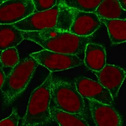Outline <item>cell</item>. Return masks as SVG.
Here are the masks:
<instances>
[{
    "mask_svg": "<svg viewBox=\"0 0 126 126\" xmlns=\"http://www.w3.org/2000/svg\"><path fill=\"white\" fill-rule=\"evenodd\" d=\"M53 76L50 73L43 83L32 92L26 113L22 119V126H43L52 121L50 103Z\"/></svg>",
    "mask_w": 126,
    "mask_h": 126,
    "instance_id": "1",
    "label": "cell"
},
{
    "mask_svg": "<svg viewBox=\"0 0 126 126\" xmlns=\"http://www.w3.org/2000/svg\"><path fill=\"white\" fill-rule=\"evenodd\" d=\"M39 64L32 57L20 61L6 76L1 90L4 106L8 107L27 89Z\"/></svg>",
    "mask_w": 126,
    "mask_h": 126,
    "instance_id": "2",
    "label": "cell"
},
{
    "mask_svg": "<svg viewBox=\"0 0 126 126\" xmlns=\"http://www.w3.org/2000/svg\"><path fill=\"white\" fill-rule=\"evenodd\" d=\"M51 100L55 107L71 114L85 113L84 98L79 93L74 82L52 77Z\"/></svg>",
    "mask_w": 126,
    "mask_h": 126,
    "instance_id": "3",
    "label": "cell"
},
{
    "mask_svg": "<svg viewBox=\"0 0 126 126\" xmlns=\"http://www.w3.org/2000/svg\"><path fill=\"white\" fill-rule=\"evenodd\" d=\"M92 39L91 36H79L69 31H62L58 34L45 39L33 38V42L44 49L62 54L83 55L86 47Z\"/></svg>",
    "mask_w": 126,
    "mask_h": 126,
    "instance_id": "4",
    "label": "cell"
},
{
    "mask_svg": "<svg viewBox=\"0 0 126 126\" xmlns=\"http://www.w3.org/2000/svg\"><path fill=\"white\" fill-rule=\"evenodd\" d=\"M30 56L34 58L39 64L52 73L73 68L83 63L82 59L77 55L62 54L46 49L31 53Z\"/></svg>",
    "mask_w": 126,
    "mask_h": 126,
    "instance_id": "5",
    "label": "cell"
},
{
    "mask_svg": "<svg viewBox=\"0 0 126 126\" xmlns=\"http://www.w3.org/2000/svg\"><path fill=\"white\" fill-rule=\"evenodd\" d=\"M59 11L58 4L48 10L33 13L22 21L14 24L23 32H39L56 27Z\"/></svg>",
    "mask_w": 126,
    "mask_h": 126,
    "instance_id": "6",
    "label": "cell"
},
{
    "mask_svg": "<svg viewBox=\"0 0 126 126\" xmlns=\"http://www.w3.org/2000/svg\"><path fill=\"white\" fill-rule=\"evenodd\" d=\"M35 10L32 0H7L0 4V24H15Z\"/></svg>",
    "mask_w": 126,
    "mask_h": 126,
    "instance_id": "7",
    "label": "cell"
},
{
    "mask_svg": "<svg viewBox=\"0 0 126 126\" xmlns=\"http://www.w3.org/2000/svg\"><path fill=\"white\" fill-rule=\"evenodd\" d=\"M79 93L83 98L112 105L114 99L109 91L98 82L85 77L75 79L74 81Z\"/></svg>",
    "mask_w": 126,
    "mask_h": 126,
    "instance_id": "8",
    "label": "cell"
},
{
    "mask_svg": "<svg viewBox=\"0 0 126 126\" xmlns=\"http://www.w3.org/2000/svg\"><path fill=\"white\" fill-rule=\"evenodd\" d=\"M98 82L107 89L113 99L118 96L126 77V72L120 67L106 64L101 70L93 72Z\"/></svg>",
    "mask_w": 126,
    "mask_h": 126,
    "instance_id": "9",
    "label": "cell"
},
{
    "mask_svg": "<svg viewBox=\"0 0 126 126\" xmlns=\"http://www.w3.org/2000/svg\"><path fill=\"white\" fill-rule=\"evenodd\" d=\"M87 100L92 118L96 126H122V117L112 105Z\"/></svg>",
    "mask_w": 126,
    "mask_h": 126,
    "instance_id": "10",
    "label": "cell"
},
{
    "mask_svg": "<svg viewBox=\"0 0 126 126\" xmlns=\"http://www.w3.org/2000/svg\"><path fill=\"white\" fill-rule=\"evenodd\" d=\"M73 19L69 32L79 36H91L101 25L99 17L95 12H85L73 9Z\"/></svg>",
    "mask_w": 126,
    "mask_h": 126,
    "instance_id": "11",
    "label": "cell"
},
{
    "mask_svg": "<svg viewBox=\"0 0 126 126\" xmlns=\"http://www.w3.org/2000/svg\"><path fill=\"white\" fill-rule=\"evenodd\" d=\"M84 63L93 72L101 70L106 64V53L105 48L101 45L89 42L84 52Z\"/></svg>",
    "mask_w": 126,
    "mask_h": 126,
    "instance_id": "12",
    "label": "cell"
},
{
    "mask_svg": "<svg viewBox=\"0 0 126 126\" xmlns=\"http://www.w3.org/2000/svg\"><path fill=\"white\" fill-rule=\"evenodd\" d=\"M51 119L60 126H89L85 113L71 114L58 109L55 106H50Z\"/></svg>",
    "mask_w": 126,
    "mask_h": 126,
    "instance_id": "13",
    "label": "cell"
},
{
    "mask_svg": "<svg viewBox=\"0 0 126 126\" xmlns=\"http://www.w3.org/2000/svg\"><path fill=\"white\" fill-rule=\"evenodd\" d=\"M24 39L22 31L13 24H0V51L16 47Z\"/></svg>",
    "mask_w": 126,
    "mask_h": 126,
    "instance_id": "14",
    "label": "cell"
},
{
    "mask_svg": "<svg viewBox=\"0 0 126 126\" xmlns=\"http://www.w3.org/2000/svg\"><path fill=\"white\" fill-rule=\"evenodd\" d=\"M95 13L100 18L126 20V10L117 0H103Z\"/></svg>",
    "mask_w": 126,
    "mask_h": 126,
    "instance_id": "15",
    "label": "cell"
},
{
    "mask_svg": "<svg viewBox=\"0 0 126 126\" xmlns=\"http://www.w3.org/2000/svg\"><path fill=\"white\" fill-rule=\"evenodd\" d=\"M106 26L112 44L117 45L126 41V20L108 19L100 18Z\"/></svg>",
    "mask_w": 126,
    "mask_h": 126,
    "instance_id": "16",
    "label": "cell"
},
{
    "mask_svg": "<svg viewBox=\"0 0 126 126\" xmlns=\"http://www.w3.org/2000/svg\"><path fill=\"white\" fill-rule=\"evenodd\" d=\"M69 8L85 12H95L103 0H60Z\"/></svg>",
    "mask_w": 126,
    "mask_h": 126,
    "instance_id": "17",
    "label": "cell"
},
{
    "mask_svg": "<svg viewBox=\"0 0 126 126\" xmlns=\"http://www.w3.org/2000/svg\"><path fill=\"white\" fill-rule=\"evenodd\" d=\"M58 4L59 11L56 28L63 31H69L72 21L68 20V19L73 15V14L69 16L72 13L73 9L66 6L61 1Z\"/></svg>",
    "mask_w": 126,
    "mask_h": 126,
    "instance_id": "18",
    "label": "cell"
},
{
    "mask_svg": "<svg viewBox=\"0 0 126 126\" xmlns=\"http://www.w3.org/2000/svg\"><path fill=\"white\" fill-rule=\"evenodd\" d=\"M20 61L19 54L16 47L4 50L0 55V62L2 65L5 67L13 68Z\"/></svg>",
    "mask_w": 126,
    "mask_h": 126,
    "instance_id": "19",
    "label": "cell"
},
{
    "mask_svg": "<svg viewBox=\"0 0 126 126\" xmlns=\"http://www.w3.org/2000/svg\"><path fill=\"white\" fill-rule=\"evenodd\" d=\"M35 10L45 11L51 9L57 3L58 0H32Z\"/></svg>",
    "mask_w": 126,
    "mask_h": 126,
    "instance_id": "20",
    "label": "cell"
},
{
    "mask_svg": "<svg viewBox=\"0 0 126 126\" xmlns=\"http://www.w3.org/2000/svg\"><path fill=\"white\" fill-rule=\"evenodd\" d=\"M20 120V117L17 109L14 108L11 115L0 121V126H18Z\"/></svg>",
    "mask_w": 126,
    "mask_h": 126,
    "instance_id": "21",
    "label": "cell"
},
{
    "mask_svg": "<svg viewBox=\"0 0 126 126\" xmlns=\"http://www.w3.org/2000/svg\"><path fill=\"white\" fill-rule=\"evenodd\" d=\"M6 76L2 68L0 67V90L4 83Z\"/></svg>",
    "mask_w": 126,
    "mask_h": 126,
    "instance_id": "22",
    "label": "cell"
},
{
    "mask_svg": "<svg viewBox=\"0 0 126 126\" xmlns=\"http://www.w3.org/2000/svg\"><path fill=\"white\" fill-rule=\"evenodd\" d=\"M121 6L124 10H126V0H117Z\"/></svg>",
    "mask_w": 126,
    "mask_h": 126,
    "instance_id": "23",
    "label": "cell"
},
{
    "mask_svg": "<svg viewBox=\"0 0 126 126\" xmlns=\"http://www.w3.org/2000/svg\"><path fill=\"white\" fill-rule=\"evenodd\" d=\"M6 0H0V2H3L5 1Z\"/></svg>",
    "mask_w": 126,
    "mask_h": 126,
    "instance_id": "24",
    "label": "cell"
}]
</instances>
